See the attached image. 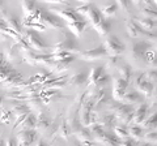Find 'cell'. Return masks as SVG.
Listing matches in <instances>:
<instances>
[{
  "label": "cell",
  "instance_id": "6da1fadb",
  "mask_svg": "<svg viewBox=\"0 0 157 146\" xmlns=\"http://www.w3.org/2000/svg\"><path fill=\"white\" fill-rule=\"evenodd\" d=\"M0 84L7 87H21L24 89L29 84L24 82L21 73L17 72L6 59V55L0 52Z\"/></svg>",
  "mask_w": 157,
  "mask_h": 146
},
{
  "label": "cell",
  "instance_id": "7a4b0ae2",
  "mask_svg": "<svg viewBox=\"0 0 157 146\" xmlns=\"http://www.w3.org/2000/svg\"><path fill=\"white\" fill-rule=\"evenodd\" d=\"M86 17L90 20L93 27L96 29V31L100 34L101 37H105L109 34L110 29H111V21L109 18H105L102 16L101 11L94 5V4H92V3L88 4Z\"/></svg>",
  "mask_w": 157,
  "mask_h": 146
},
{
  "label": "cell",
  "instance_id": "3957f363",
  "mask_svg": "<svg viewBox=\"0 0 157 146\" xmlns=\"http://www.w3.org/2000/svg\"><path fill=\"white\" fill-rule=\"evenodd\" d=\"M60 51H66L70 53L78 51V45L76 42V38L67 31H63L62 38L54 45V52H60Z\"/></svg>",
  "mask_w": 157,
  "mask_h": 146
},
{
  "label": "cell",
  "instance_id": "277c9868",
  "mask_svg": "<svg viewBox=\"0 0 157 146\" xmlns=\"http://www.w3.org/2000/svg\"><path fill=\"white\" fill-rule=\"evenodd\" d=\"M111 111L114 112L115 119L121 120V123L124 125H128L134 118V108L130 104L122 103V102H115L114 106L111 107Z\"/></svg>",
  "mask_w": 157,
  "mask_h": 146
},
{
  "label": "cell",
  "instance_id": "5b68a950",
  "mask_svg": "<svg viewBox=\"0 0 157 146\" xmlns=\"http://www.w3.org/2000/svg\"><path fill=\"white\" fill-rule=\"evenodd\" d=\"M22 38L28 43V46L30 48H34L37 51H45L47 48L46 42L43 41V38L39 35L37 31L32 30V29H26V31L22 34Z\"/></svg>",
  "mask_w": 157,
  "mask_h": 146
},
{
  "label": "cell",
  "instance_id": "8992f818",
  "mask_svg": "<svg viewBox=\"0 0 157 146\" xmlns=\"http://www.w3.org/2000/svg\"><path fill=\"white\" fill-rule=\"evenodd\" d=\"M107 52V56H121L124 52L126 46L117 35H110L102 45Z\"/></svg>",
  "mask_w": 157,
  "mask_h": 146
},
{
  "label": "cell",
  "instance_id": "52a82bcc",
  "mask_svg": "<svg viewBox=\"0 0 157 146\" xmlns=\"http://www.w3.org/2000/svg\"><path fill=\"white\" fill-rule=\"evenodd\" d=\"M39 22L48 29H56V30L58 29L59 30L64 29V22H63L62 18H59L58 16L50 12H41V14H39Z\"/></svg>",
  "mask_w": 157,
  "mask_h": 146
},
{
  "label": "cell",
  "instance_id": "ba28073f",
  "mask_svg": "<svg viewBox=\"0 0 157 146\" xmlns=\"http://www.w3.org/2000/svg\"><path fill=\"white\" fill-rule=\"evenodd\" d=\"M48 11H50V13L58 16L59 18H62L63 21H67V24L82 20L81 16H78L75 9H72V8H51Z\"/></svg>",
  "mask_w": 157,
  "mask_h": 146
},
{
  "label": "cell",
  "instance_id": "9c48e42d",
  "mask_svg": "<svg viewBox=\"0 0 157 146\" xmlns=\"http://www.w3.org/2000/svg\"><path fill=\"white\" fill-rule=\"evenodd\" d=\"M135 86L136 89L143 93L147 98H149L152 93L155 91V84H152L145 78L144 73H136L135 75Z\"/></svg>",
  "mask_w": 157,
  "mask_h": 146
},
{
  "label": "cell",
  "instance_id": "30bf717a",
  "mask_svg": "<svg viewBox=\"0 0 157 146\" xmlns=\"http://www.w3.org/2000/svg\"><path fill=\"white\" fill-rule=\"evenodd\" d=\"M151 47L152 46L149 45V43H147V41L135 42L134 45H132V51H131L132 60H135V61L145 60V53H147V51H148Z\"/></svg>",
  "mask_w": 157,
  "mask_h": 146
},
{
  "label": "cell",
  "instance_id": "8fae6325",
  "mask_svg": "<svg viewBox=\"0 0 157 146\" xmlns=\"http://www.w3.org/2000/svg\"><path fill=\"white\" fill-rule=\"evenodd\" d=\"M107 56V52L105 50L104 46H100V47H96V48H92V50H86V51H82L78 53V57L82 60H88V61H92V60H98V59H102V57H106Z\"/></svg>",
  "mask_w": 157,
  "mask_h": 146
},
{
  "label": "cell",
  "instance_id": "7c38bea8",
  "mask_svg": "<svg viewBox=\"0 0 157 146\" xmlns=\"http://www.w3.org/2000/svg\"><path fill=\"white\" fill-rule=\"evenodd\" d=\"M127 87H128V82L126 80L121 78V77L114 80V84H113V99L117 102H122Z\"/></svg>",
  "mask_w": 157,
  "mask_h": 146
},
{
  "label": "cell",
  "instance_id": "4fadbf2b",
  "mask_svg": "<svg viewBox=\"0 0 157 146\" xmlns=\"http://www.w3.org/2000/svg\"><path fill=\"white\" fill-rule=\"evenodd\" d=\"M37 140L36 129H22L17 134V146H30Z\"/></svg>",
  "mask_w": 157,
  "mask_h": 146
},
{
  "label": "cell",
  "instance_id": "5bb4252c",
  "mask_svg": "<svg viewBox=\"0 0 157 146\" xmlns=\"http://www.w3.org/2000/svg\"><path fill=\"white\" fill-rule=\"evenodd\" d=\"M11 112L13 114L12 116L16 118V120H14V125H13V129H16L17 126L21 124V121L25 119V116L29 114V106L22 104V103H17V104L13 106Z\"/></svg>",
  "mask_w": 157,
  "mask_h": 146
},
{
  "label": "cell",
  "instance_id": "9a60e30c",
  "mask_svg": "<svg viewBox=\"0 0 157 146\" xmlns=\"http://www.w3.org/2000/svg\"><path fill=\"white\" fill-rule=\"evenodd\" d=\"M148 112H149V106L147 103H140L137 106V108L134 110V118H132V121H134L136 125L141 124L147 119Z\"/></svg>",
  "mask_w": 157,
  "mask_h": 146
},
{
  "label": "cell",
  "instance_id": "2e32d148",
  "mask_svg": "<svg viewBox=\"0 0 157 146\" xmlns=\"http://www.w3.org/2000/svg\"><path fill=\"white\" fill-rule=\"evenodd\" d=\"M117 123V119L114 114H102V115H98L97 118V124L102 126L104 129H107V128H113Z\"/></svg>",
  "mask_w": 157,
  "mask_h": 146
},
{
  "label": "cell",
  "instance_id": "e0dca14e",
  "mask_svg": "<svg viewBox=\"0 0 157 146\" xmlns=\"http://www.w3.org/2000/svg\"><path fill=\"white\" fill-rule=\"evenodd\" d=\"M97 118H98V115L94 112V111H92V112L81 111L78 121H80V124L84 126V128H88V126H90L92 124H97Z\"/></svg>",
  "mask_w": 157,
  "mask_h": 146
},
{
  "label": "cell",
  "instance_id": "ac0fdd59",
  "mask_svg": "<svg viewBox=\"0 0 157 146\" xmlns=\"http://www.w3.org/2000/svg\"><path fill=\"white\" fill-rule=\"evenodd\" d=\"M73 60H75V56L71 55V56H68V57H66V59H63V60L54 61L50 67H51L52 72H58V73H60V72H64L66 69H68V67H70V64H71V63H72Z\"/></svg>",
  "mask_w": 157,
  "mask_h": 146
},
{
  "label": "cell",
  "instance_id": "d6986e66",
  "mask_svg": "<svg viewBox=\"0 0 157 146\" xmlns=\"http://www.w3.org/2000/svg\"><path fill=\"white\" fill-rule=\"evenodd\" d=\"M67 27L68 30L71 31V34L75 38H78L84 31V29L86 27V22L84 20H80V21H75V22H70L67 24Z\"/></svg>",
  "mask_w": 157,
  "mask_h": 146
},
{
  "label": "cell",
  "instance_id": "ffe728a7",
  "mask_svg": "<svg viewBox=\"0 0 157 146\" xmlns=\"http://www.w3.org/2000/svg\"><path fill=\"white\" fill-rule=\"evenodd\" d=\"M141 94L139 91H135V90H126L124 97H123V100L126 104H140L141 103Z\"/></svg>",
  "mask_w": 157,
  "mask_h": 146
},
{
  "label": "cell",
  "instance_id": "44dd1931",
  "mask_svg": "<svg viewBox=\"0 0 157 146\" xmlns=\"http://www.w3.org/2000/svg\"><path fill=\"white\" fill-rule=\"evenodd\" d=\"M93 95V99H94V108L100 104H105V103H109V99H110V95H109V91H107L105 87L102 89H98L97 93L92 94Z\"/></svg>",
  "mask_w": 157,
  "mask_h": 146
},
{
  "label": "cell",
  "instance_id": "7402d4cb",
  "mask_svg": "<svg viewBox=\"0 0 157 146\" xmlns=\"http://www.w3.org/2000/svg\"><path fill=\"white\" fill-rule=\"evenodd\" d=\"M126 27H127V33H128V35L131 38H136V37H139L141 35V29L139 26V24H137L134 18H128L126 22Z\"/></svg>",
  "mask_w": 157,
  "mask_h": 146
},
{
  "label": "cell",
  "instance_id": "603a6c76",
  "mask_svg": "<svg viewBox=\"0 0 157 146\" xmlns=\"http://www.w3.org/2000/svg\"><path fill=\"white\" fill-rule=\"evenodd\" d=\"M134 20L139 24V26L143 29V30H156V20L153 18H148V17H134Z\"/></svg>",
  "mask_w": 157,
  "mask_h": 146
},
{
  "label": "cell",
  "instance_id": "cb8c5ba5",
  "mask_svg": "<svg viewBox=\"0 0 157 146\" xmlns=\"http://www.w3.org/2000/svg\"><path fill=\"white\" fill-rule=\"evenodd\" d=\"M36 128L37 129H47L51 126V120L47 118V115L45 114V111H38V114L36 116Z\"/></svg>",
  "mask_w": 157,
  "mask_h": 146
},
{
  "label": "cell",
  "instance_id": "d4e9b609",
  "mask_svg": "<svg viewBox=\"0 0 157 146\" xmlns=\"http://www.w3.org/2000/svg\"><path fill=\"white\" fill-rule=\"evenodd\" d=\"M105 73V68L104 67H93L90 72L88 73V82H89V85L94 86V84L98 81V78Z\"/></svg>",
  "mask_w": 157,
  "mask_h": 146
},
{
  "label": "cell",
  "instance_id": "484cf974",
  "mask_svg": "<svg viewBox=\"0 0 157 146\" xmlns=\"http://www.w3.org/2000/svg\"><path fill=\"white\" fill-rule=\"evenodd\" d=\"M37 3L34 0H22V11H24V18L30 17L32 14L37 12Z\"/></svg>",
  "mask_w": 157,
  "mask_h": 146
},
{
  "label": "cell",
  "instance_id": "4316f807",
  "mask_svg": "<svg viewBox=\"0 0 157 146\" xmlns=\"http://www.w3.org/2000/svg\"><path fill=\"white\" fill-rule=\"evenodd\" d=\"M88 82V72L86 71H81L77 72L75 75H72V77L70 78V84L75 85V86H81Z\"/></svg>",
  "mask_w": 157,
  "mask_h": 146
},
{
  "label": "cell",
  "instance_id": "83f0119b",
  "mask_svg": "<svg viewBox=\"0 0 157 146\" xmlns=\"http://www.w3.org/2000/svg\"><path fill=\"white\" fill-rule=\"evenodd\" d=\"M4 21L7 22V25H8L9 29H12L13 31H16L17 34H20V35H22V24L20 22L17 18L6 16V17H4Z\"/></svg>",
  "mask_w": 157,
  "mask_h": 146
},
{
  "label": "cell",
  "instance_id": "f1b7e54d",
  "mask_svg": "<svg viewBox=\"0 0 157 146\" xmlns=\"http://www.w3.org/2000/svg\"><path fill=\"white\" fill-rule=\"evenodd\" d=\"M56 134L60 136L63 140H68V138H70V136L72 134V133H71V129H70V125H68V123H67L66 119H63L62 123H60V125L58 126Z\"/></svg>",
  "mask_w": 157,
  "mask_h": 146
},
{
  "label": "cell",
  "instance_id": "f546056e",
  "mask_svg": "<svg viewBox=\"0 0 157 146\" xmlns=\"http://www.w3.org/2000/svg\"><path fill=\"white\" fill-rule=\"evenodd\" d=\"M36 123H37V120H36V115L32 114V112H29L26 116H25V119H24L21 121V125L24 129H36ZM18 125V126H20Z\"/></svg>",
  "mask_w": 157,
  "mask_h": 146
},
{
  "label": "cell",
  "instance_id": "4dcf8cb0",
  "mask_svg": "<svg viewBox=\"0 0 157 146\" xmlns=\"http://www.w3.org/2000/svg\"><path fill=\"white\" fill-rule=\"evenodd\" d=\"M119 77L121 78L126 80L127 82H130V80L132 78V76H134V71H132V68L128 65V64H123L121 65L119 68Z\"/></svg>",
  "mask_w": 157,
  "mask_h": 146
},
{
  "label": "cell",
  "instance_id": "1f68e13d",
  "mask_svg": "<svg viewBox=\"0 0 157 146\" xmlns=\"http://www.w3.org/2000/svg\"><path fill=\"white\" fill-rule=\"evenodd\" d=\"M113 130H114V134L117 136L119 140H123L128 137V126L124 124H118L113 126Z\"/></svg>",
  "mask_w": 157,
  "mask_h": 146
},
{
  "label": "cell",
  "instance_id": "d6a6232c",
  "mask_svg": "<svg viewBox=\"0 0 157 146\" xmlns=\"http://www.w3.org/2000/svg\"><path fill=\"white\" fill-rule=\"evenodd\" d=\"M143 128L139 125H132V126H128V137L134 138V140H141L143 138Z\"/></svg>",
  "mask_w": 157,
  "mask_h": 146
},
{
  "label": "cell",
  "instance_id": "836d02e7",
  "mask_svg": "<svg viewBox=\"0 0 157 146\" xmlns=\"http://www.w3.org/2000/svg\"><path fill=\"white\" fill-rule=\"evenodd\" d=\"M76 137L78 138L80 142H84V141H93V136L90 133L89 128H84V126L76 133Z\"/></svg>",
  "mask_w": 157,
  "mask_h": 146
},
{
  "label": "cell",
  "instance_id": "e575fe53",
  "mask_svg": "<svg viewBox=\"0 0 157 146\" xmlns=\"http://www.w3.org/2000/svg\"><path fill=\"white\" fill-rule=\"evenodd\" d=\"M117 11H118V7H117V4L114 3V4H110V5L104 7L102 8V11H101V13H102V16H104L105 18H110L117 13Z\"/></svg>",
  "mask_w": 157,
  "mask_h": 146
},
{
  "label": "cell",
  "instance_id": "d590c367",
  "mask_svg": "<svg viewBox=\"0 0 157 146\" xmlns=\"http://www.w3.org/2000/svg\"><path fill=\"white\" fill-rule=\"evenodd\" d=\"M143 128H156V124H157V116L156 114H152V115H148L147 119L143 121Z\"/></svg>",
  "mask_w": 157,
  "mask_h": 146
},
{
  "label": "cell",
  "instance_id": "8d00e7d4",
  "mask_svg": "<svg viewBox=\"0 0 157 146\" xmlns=\"http://www.w3.org/2000/svg\"><path fill=\"white\" fill-rule=\"evenodd\" d=\"M141 13H143V17H148V18H153L156 20V8L152 5H144L141 8Z\"/></svg>",
  "mask_w": 157,
  "mask_h": 146
},
{
  "label": "cell",
  "instance_id": "74e56055",
  "mask_svg": "<svg viewBox=\"0 0 157 146\" xmlns=\"http://www.w3.org/2000/svg\"><path fill=\"white\" fill-rule=\"evenodd\" d=\"M110 80H111V77L105 72L104 75H102L100 78H98V81L94 84V86H97L98 89H102V87H105L107 84H110Z\"/></svg>",
  "mask_w": 157,
  "mask_h": 146
},
{
  "label": "cell",
  "instance_id": "f35d334b",
  "mask_svg": "<svg viewBox=\"0 0 157 146\" xmlns=\"http://www.w3.org/2000/svg\"><path fill=\"white\" fill-rule=\"evenodd\" d=\"M22 25L25 27H28V29H32V30H34V31H43L46 29L41 22H26V21H24Z\"/></svg>",
  "mask_w": 157,
  "mask_h": 146
},
{
  "label": "cell",
  "instance_id": "ab89813d",
  "mask_svg": "<svg viewBox=\"0 0 157 146\" xmlns=\"http://www.w3.org/2000/svg\"><path fill=\"white\" fill-rule=\"evenodd\" d=\"M145 61L148 63V64H156V50L153 48L152 50V47L149 48L148 51H147V53H145Z\"/></svg>",
  "mask_w": 157,
  "mask_h": 146
},
{
  "label": "cell",
  "instance_id": "60d3db41",
  "mask_svg": "<svg viewBox=\"0 0 157 146\" xmlns=\"http://www.w3.org/2000/svg\"><path fill=\"white\" fill-rule=\"evenodd\" d=\"M139 145H140L139 141L131 138V137H127V138L121 140V142H119V146H139Z\"/></svg>",
  "mask_w": 157,
  "mask_h": 146
},
{
  "label": "cell",
  "instance_id": "b9f144b4",
  "mask_svg": "<svg viewBox=\"0 0 157 146\" xmlns=\"http://www.w3.org/2000/svg\"><path fill=\"white\" fill-rule=\"evenodd\" d=\"M117 7L121 8L122 11L124 12H128L130 11V7H131V0H117Z\"/></svg>",
  "mask_w": 157,
  "mask_h": 146
},
{
  "label": "cell",
  "instance_id": "7bdbcfd3",
  "mask_svg": "<svg viewBox=\"0 0 157 146\" xmlns=\"http://www.w3.org/2000/svg\"><path fill=\"white\" fill-rule=\"evenodd\" d=\"M11 119H12V112L8 110H3L2 111V115H0V121L4 124H9L11 123Z\"/></svg>",
  "mask_w": 157,
  "mask_h": 146
},
{
  "label": "cell",
  "instance_id": "ee69618b",
  "mask_svg": "<svg viewBox=\"0 0 157 146\" xmlns=\"http://www.w3.org/2000/svg\"><path fill=\"white\" fill-rule=\"evenodd\" d=\"M143 140L145 141V142H148V144H156V130L149 132V133H147L145 136H143Z\"/></svg>",
  "mask_w": 157,
  "mask_h": 146
},
{
  "label": "cell",
  "instance_id": "f6af8a7d",
  "mask_svg": "<svg viewBox=\"0 0 157 146\" xmlns=\"http://www.w3.org/2000/svg\"><path fill=\"white\" fill-rule=\"evenodd\" d=\"M144 76H145V78L148 80L149 82H152V84H156V69H155V68H153V69H151V71H148V72H145Z\"/></svg>",
  "mask_w": 157,
  "mask_h": 146
},
{
  "label": "cell",
  "instance_id": "bcb514c9",
  "mask_svg": "<svg viewBox=\"0 0 157 146\" xmlns=\"http://www.w3.org/2000/svg\"><path fill=\"white\" fill-rule=\"evenodd\" d=\"M118 61H119V56H110V57H109V60H107L106 67H107V68H113V67H115Z\"/></svg>",
  "mask_w": 157,
  "mask_h": 146
},
{
  "label": "cell",
  "instance_id": "7dc6e473",
  "mask_svg": "<svg viewBox=\"0 0 157 146\" xmlns=\"http://www.w3.org/2000/svg\"><path fill=\"white\" fill-rule=\"evenodd\" d=\"M132 3H135L136 5H152V0H131Z\"/></svg>",
  "mask_w": 157,
  "mask_h": 146
},
{
  "label": "cell",
  "instance_id": "c3c4849f",
  "mask_svg": "<svg viewBox=\"0 0 157 146\" xmlns=\"http://www.w3.org/2000/svg\"><path fill=\"white\" fill-rule=\"evenodd\" d=\"M41 2L50 4H67V0H41Z\"/></svg>",
  "mask_w": 157,
  "mask_h": 146
},
{
  "label": "cell",
  "instance_id": "681fc988",
  "mask_svg": "<svg viewBox=\"0 0 157 146\" xmlns=\"http://www.w3.org/2000/svg\"><path fill=\"white\" fill-rule=\"evenodd\" d=\"M6 146H17V141L14 138H8L6 141Z\"/></svg>",
  "mask_w": 157,
  "mask_h": 146
},
{
  "label": "cell",
  "instance_id": "f907efd6",
  "mask_svg": "<svg viewBox=\"0 0 157 146\" xmlns=\"http://www.w3.org/2000/svg\"><path fill=\"white\" fill-rule=\"evenodd\" d=\"M4 99H6V98H4V95L0 94V108H2V106H3V103H4Z\"/></svg>",
  "mask_w": 157,
  "mask_h": 146
},
{
  "label": "cell",
  "instance_id": "816d5d0a",
  "mask_svg": "<svg viewBox=\"0 0 157 146\" xmlns=\"http://www.w3.org/2000/svg\"><path fill=\"white\" fill-rule=\"evenodd\" d=\"M36 146H46V144H45V142H43V141H42V140H39V141H38V142H37V145H36Z\"/></svg>",
  "mask_w": 157,
  "mask_h": 146
},
{
  "label": "cell",
  "instance_id": "f5cc1de1",
  "mask_svg": "<svg viewBox=\"0 0 157 146\" xmlns=\"http://www.w3.org/2000/svg\"><path fill=\"white\" fill-rule=\"evenodd\" d=\"M2 14H4V12H3V2L0 0V16H2Z\"/></svg>",
  "mask_w": 157,
  "mask_h": 146
},
{
  "label": "cell",
  "instance_id": "db71d44e",
  "mask_svg": "<svg viewBox=\"0 0 157 146\" xmlns=\"http://www.w3.org/2000/svg\"><path fill=\"white\" fill-rule=\"evenodd\" d=\"M139 146H155V144H148V142H144V144H141Z\"/></svg>",
  "mask_w": 157,
  "mask_h": 146
},
{
  "label": "cell",
  "instance_id": "11a10c76",
  "mask_svg": "<svg viewBox=\"0 0 157 146\" xmlns=\"http://www.w3.org/2000/svg\"><path fill=\"white\" fill-rule=\"evenodd\" d=\"M78 2H82V3H86V4H89L92 0H78Z\"/></svg>",
  "mask_w": 157,
  "mask_h": 146
},
{
  "label": "cell",
  "instance_id": "9f6ffc18",
  "mask_svg": "<svg viewBox=\"0 0 157 146\" xmlns=\"http://www.w3.org/2000/svg\"><path fill=\"white\" fill-rule=\"evenodd\" d=\"M153 4H156V0H153Z\"/></svg>",
  "mask_w": 157,
  "mask_h": 146
}]
</instances>
